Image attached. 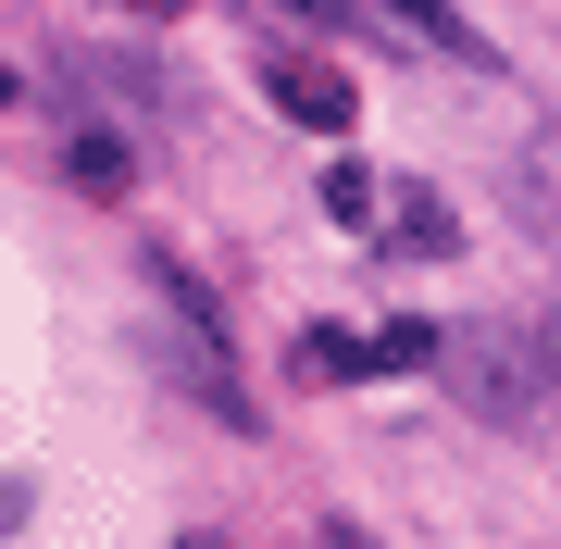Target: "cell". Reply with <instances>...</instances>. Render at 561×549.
Wrapping results in <instances>:
<instances>
[{"label": "cell", "instance_id": "6", "mask_svg": "<svg viewBox=\"0 0 561 549\" xmlns=\"http://www.w3.org/2000/svg\"><path fill=\"white\" fill-rule=\"evenodd\" d=\"M412 363H437V325H375V375H412Z\"/></svg>", "mask_w": 561, "mask_h": 549}, {"label": "cell", "instance_id": "3", "mask_svg": "<svg viewBox=\"0 0 561 549\" xmlns=\"http://www.w3.org/2000/svg\"><path fill=\"white\" fill-rule=\"evenodd\" d=\"M375 13H387V25H412V38H424V50H449V62H474V76H486V62H500V50H486V38H474V25H461V13H449V0H375Z\"/></svg>", "mask_w": 561, "mask_h": 549}, {"label": "cell", "instance_id": "13", "mask_svg": "<svg viewBox=\"0 0 561 549\" xmlns=\"http://www.w3.org/2000/svg\"><path fill=\"white\" fill-rule=\"evenodd\" d=\"M537 338H549V363H561V312H549V325H537Z\"/></svg>", "mask_w": 561, "mask_h": 549}, {"label": "cell", "instance_id": "12", "mask_svg": "<svg viewBox=\"0 0 561 549\" xmlns=\"http://www.w3.org/2000/svg\"><path fill=\"white\" fill-rule=\"evenodd\" d=\"M113 13H175V0H113Z\"/></svg>", "mask_w": 561, "mask_h": 549}, {"label": "cell", "instance_id": "10", "mask_svg": "<svg viewBox=\"0 0 561 549\" xmlns=\"http://www.w3.org/2000/svg\"><path fill=\"white\" fill-rule=\"evenodd\" d=\"M324 549H375V537H362V525H324Z\"/></svg>", "mask_w": 561, "mask_h": 549}, {"label": "cell", "instance_id": "14", "mask_svg": "<svg viewBox=\"0 0 561 549\" xmlns=\"http://www.w3.org/2000/svg\"><path fill=\"white\" fill-rule=\"evenodd\" d=\"M0 101H13V76H0Z\"/></svg>", "mask_w": 561, "mask_h": 549}, {"label": "cell", "instance_id": "7", "mask_svg": "<svg viewBox=\"0 0 561 549\" xmlns=\"http://www.w3.org/2000/svg\"><path fill=\"white\" fill-rule=\"evenodd\" d=\"M324 213H337V225H375V175L337 163V175H324Z\"/></svg>", "mask_w": 561, "mask_h": 549}, {"label": "cell", "instance_id": "2", "mask_svg": "<svg viewBox=\"0 0 561 549\" xmlns=\"http://www.w3.org/2000/svg\"><path fill=\"white\" fill-rule=\"evenodd\" d=\"M262 101H275L287 125H312V138H350L362 88H350L337 62H324V50H275V62H262Z\"/></svg>", "mask_w": 561, "mask_h": 549}, {"label": "cell", "instance_id": "15", "mask_svg": "<svg viewBox=\"0 0 561 549\" xmlns=\"http://www.w3.org/2000/svg\"><path fill=\"white\" fill-rule=\"evenodd\" d=\"M187 549H213V537H187Z\"/></svg>", "mask_w": 561, "mask_h": 549}, {"label": "cell", "instance_id": "9", "mask_svg": "<svg viewBox=\"0 0 561 549\" xmlns=\"http://www.w3.org/2000/svg\"><path fill=\"white\" fill-rule=\"evenodd\" d=\"M275 13H300V25H350L362 0H275Z\"/></svg>", "mask_w": 561, "mask_h": 549}, {"label": "cell", "instance_id": "5", "mask_svg": "<svg viewBox=\"0 0 561 549\" xmlns=\"http://www.w3.org/2000/svg\"><path fill=\"white\" fill-rule=\"evenodd\" d=\"M387 238H400V250H412V263H437V250L461 238V225H449L437 201H424V187H400V213H387Z\"/></svg>", "mask_w": 561, "mask_h": 549}, {"label": "cell", "instance_id": "1", "mask_svg": "<svg viewBox=\"0 0 561 549\" xmlns=\"http://www.w3.org/2000/svg\"><path fill=\"white\" fill-rule=\"evenodd\" d=\"M437 375H449V400L486 412L500 437H537L549 400H561V363H549L537 325H461V338H437Z\"/></svg>", "mask_w": 561, "mask_h": 549}, {"label": "cell", "instance_id": "11", "mask_svg": "<svg viewBox=\"0 0 561 549\" xmlns=\"http://www.w3.org/2000/svg\"><path fill=\"white\" fill-rule=\"evenodd\" d=\"M13 525H25V500H13V488H0V537H13Z\"/></svg>", "mask_w": 561, "mask_h": 549}, {"label": "cell", "instance_id": "8", "mask_svg": "<svg viewBox=\"0 0 561 549\" xmlns=\"http://www.w3.org/2000/svg\"><path fill=\"white\" fill-rule=\"evenodd\" d=\"M76 175L88 187H125V138H76Z\"/></svg>", "mask_w": 561, "mask_h": 549}, {"label": "cell", "instance_id": "4", "mask_svg": "<svg viewBox=\"0 0 561 549\" xmlns=\"http://www.w3.org/2000/svg\"><path fill=\"white\" fill-rule=\"evenodd\" d=\"M300 375H324V387H362V375H375V338H350V325H312V338H300Z\"/></svg>", "mask_w": 561, "mask_h": 549}]
</instances>
